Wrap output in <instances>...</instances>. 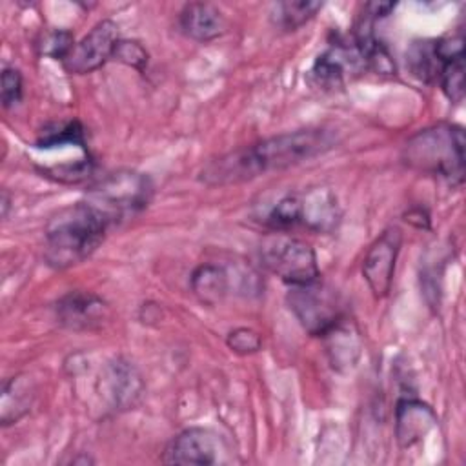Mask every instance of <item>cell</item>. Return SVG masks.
Returning a JSON list of instances; mask_svg holds the SVG:
<instances>
[{"label":"cell","instance_id":"3","mask_svg":"<svg viewBox=\"0 0 466 466\" xmlns=\"http://www.w3.org/2000/svg\"><path fill=\"white\" fill-rule=\"evenodd\" d=\"M464 131L457 124L439 122L417 131L408 138L402 149V160L408 167L441 177L451 184L464 178Z\"/></svg>","mask_w":466,"mask_h":466},{"label":"cell","instance_id":"15","mask_svg":"<svg viewBox=\"0 0 466 466\" xmlns=\"http://www.w3.org/2000/svg\"><path fill=\"white\" fill-rule=\"evenodd\" d=\"M178 25L186 36L197 42H209L222 35L224 16L220 9L208 2H189L178 15Z\"/></svg>","mask_w":466,"mask_h":466},{"label":"cell","instance_id":"1","mask_svg":"<svg viewBox=\"0 0 466 466\" xmlns=\"http://www.w3.org/2000/svg\"><path fill=\"white\" fill-rule=\"evenodd\" d=\"M335 135L311 127L264 138L209 160L198 173L206 186H231L253 180L268 171H280L309 160L335 146Z\"/></svg>","mask_w":466,"mask_h":466},{"label":"cell","instance_id":"19","mask_svg":"<svg viewBox=\"0 0 466 466\" xmlns=\"http://www.w3.org/2000/svg\"><path fill=\"white\" fill-rule=\"evenodd\" d=\"M328 339V350L331 355V362L333 366H340V364H353L355 362V355H351L353 351H359V337L357 333L351 331V326L346 322V319H342L335 328H331L326 335Z\"/></svg>","mask_w":466,"mask_h":466},{"label":"cell","instance_id":"2","mask_svg":"<svg viewBox=\"0 0 466 466\" xmlns=\"http://www.w3.org/2000/svg\"><path fill=\"white\" fill-rule=\"evenodd\" d=\"M113 224L89 202H76L49 218L44 231V258L66 269L86 260L106 238Z\"/></svg>","mask_w":466,"mask_h":466},{"label":"cell","instance_id":"26","mask_svg":"<svg viewBox=\"0 0 466 466\" xmlns=\"http://www.w3.org/2000/svg\"><path fill=\"white\" fill-rule=\"evenodd\" d=\"M7 209H9V197L7 191H2V217H7Z\"/></svg>","mask_w":466,"mask_h":466},{"label":"cell","instance_id":"22","mask_svg":"<svg viewBox=\"0 0 466 466\" xmlns=\"http://www.w3.org/2000/svg\"><path fill=\"white\" fill-rule=\"evenodd\" d=\"M113 60L122 62V64H126L129 67H135L138 71H144V67L147 66V51L137 40L120 38L116 47H115Z\"/></svg>","mask_w":466,"mask_h":466},{"label":"cell","instance_id":"16","mask_svg":"<svg viewBox=\"0 0 466 466\" xmlns=\"http://www.w3.org/2000/svg\"><path fill=\"white\" fill-rule=\"evenodd\" d=\"M35 388L27 375H15L4 382L2 388V404H0V420L4 426L20 420L33 404Z\"/></svg>","mask_w":466,"mask_h":466},{"label":"cell","instance_id":"13","mask_svg":"<svg viewBox=\"0 0 466 466\" xmlns=\"http://www.w3.org/2000/svg\"><path fill=\"white\" fill-rule=\"evenodd\" d=\"M437 424L435 411L415 399H402L395 408V437L400 448H410L422 441Z\"/></svg>","mask_w":466,"mask_h":466},{"label":"cell","instance_id":"9","mask_svg":"<svg viewBox=\"0 0 466 466\" xmlns=\"http://www.w3.org/2000/svg\"><path fill=\"white\" fill-rule=\"evenodd\" d=\"M464 55L462 36H444L435 40H417L406 53L410 71L422 82H437L446 60Z\"/></svg>","mask_w":466,"mask_h":466},{"label":"cell","instance_id":"18","mask_svg":"<svg viewBox=\"0 0 466 466\" xmlns=\"http://www.w3.org/2000/svg\"><path fill=\"white\" fill-rule=\"evenodd\" d=\"M319 9H322V2H309V0L279 2L273 5L271 22L284 31H295L300 25H304L308 20H311Z\"/></svg>","mask_w":466,"mask_h":466},{"label":"cell","instance_id":"7","mask_svg":"<svg viewBox=\"0 0 466 466\" xmlns=\"http://www.w3.org/2000/svg\"><path fill=\"white\" fill-rule=\"evenodd\" d=\"M118 40V25L107 18L100 20L80 42L73 46L62 66L71 75L93 73L107 60H113Z\"/></svg>","mask_w":466,"mask_h":466},{"label":"cell","instance_id":"10","mask_svg":"<svg viewBox=\"0 0 466 466\" xmlns=\"http://www.w3.org/2000/svg\"><path fill=\"white\" fill-rule=\"evenodd\" d=\"M359 69H366V66L355 42L350 46L335 44L333 47L319 55L313 67L309 69V82L322 91H333L337 87H342L344 78L350 71Z\"/></svg>","mask_w":466,"mask_h":466},{"label":"cell","instance_id":"20","mask_svg":"<svg viewBox=\"0 0 466 466\" xmlns=\"http://www.w3.org/2000/svg\"><path fill=\"white\" fill-rule=\"evenodd\" d=\"M66 144L86 147L84 129L78 120H69L66 124L55 126L53 129L44 131L36 140L38 147H62Z\"/></svg>","mask_w":466,"mask_h":466},{"label":"cell","instance_id":"21","mask_svg":"<svg viewBox=\"0 0 466 466\" xmlns=\"http://www.w3.org/2000/svg\"><path fill=\"white\" fill-rule=\"evenodd\" d=\"M437 80L451 102H461L464 96V55L446 60Z\"/></svg>","mask_w":466,"mask_h":466},{"label":"cell","instance_id":"25","mask_svg":"<svg viewBox=\"0 0 466 466\" xmlns=\"http://www.w3.org/2000/svg\"><path fill=\"white\" fill-rule=\"evenodd\" d=\"M22 98V75L15 67L2 71V104L4 107L15 106Z\"/></svg>","mask_w":466,"mask_h":466},{"label":"cell","instance_id":"11","mask_svg":"<svg viewBox=\"0 0 466 466\" xmlns=\"http://www.w3.org/2000/svg\"><path fill=\"white\" fill-rule=\"evenodd\" d=\"M217 437L206 428H187L180 431L166 448L162 461L166 464H213L217 461Z\"/></svg>","mask_w":466,"mask_h":466},{"label":"cell","instance_id":"4","mask_svg":"<svg viewBox=\"0 0 466 466\" xmlns=\"http://www.w3.org/2000/svg\"><path fill=\"white\" fill-rule=\"evenodd\" d=\"M153 195V184L144 173L122 169L95 182L86 202L96 208L111 224L144 209Z\"/></svg>","mask_w":466,"mask_h":466},{"label":"cell","instance_id":"14","mask_svg":"<svg viewBox=\"0 0 466 466\" xmlns=\"http://www.w3.org/2000/svg\"><path fill=\"white\" fill-rule=\"evenodd\" d=\"M102 388L106 399L116 410H126L135 406L142 395V379L135 366L116 359L109 362L102 373Z\"/></svg>","mask_w":466,"mask_h":466},{"label":"cell","instance_id":"12","mask_svg":"<svg viewBox=\"0 0 466 466\" xmlns=\"http://www.w3.org/2000/svg\"><path fill=\"white\" fill-rule=\"evenodd\" d=\"M107 313V304L86 291H71L56 302V317L60 324L71 329H91L98 326Z\"/></svg>","mask_w":466,"mask_h":466},{"label":"cell","instance_id":"17","mask_svg":"<svg viewBox=\"0 0 466 466\" xmlns=\"http://www.w3.org/2000/svg\"><path fill=\"white\" fill-rule=\"evenodd\" d=\"M191 291L204 304H218L229 291V275L218 264H200L191 273Z\"/></svg>","mask_w":466,"mask_h":466},{"label":"cell","instance_id":"24","mask_svg":"<svg viewBox=\"0 0 466 466\" xmlns=\"http://www.w3.org/2000/svg\"><path fill=\"white\" fill-rule=\"evenodd\" d=\"M40 46H42V53L44 55L64 62V58L73 49L75 40H73V35L69 31H66V29H53L47 35H44V40H42Z\"/></svg>","mask_w":466,"mask_h":466},{"label":"cell","instance_id":"8","mask_svg":"<svg viewBox=\"0 0 466 466\" xmlns=\"http://www.w3.org/2000/svg\"><path fill=\"white\" fill-rule=\"evenodd\" d=\"M400 244L402 233L399 228L391 226L386 228L368 248V253L362 260V277L377 299L386 297L391 289Z\"/></svg>","mask_w":466,"mask_h":466},{"label":"cell","instance_id":"6","mask_svg":"<svg viewBox=\"0 0 466 466\" xmlns=\"http://www.w3.org/2000/svg\"><path fill=\"white\" fill-rule=\"evenodd\" d=\"M286 300L304 329L317 337H324L344 319L337 293L319 280L291 286Z\"/></svg>","mask_w":466,"mask_h":466},{"label":"cell","instance_id":"5","mask_svg":"<svg viewBox=\"0 0 466 466\" xmlns=\"http://www.w3.org/2000/svg\"><path fill=\"white\" fill-rule=\"evenodd\" d=\"M260 260L273 275L289 286H304L320 277L313 248L282 231H275L262 240Z\"/></svg>","mask_w":466,"mask_h":466},{"label":"cell","instance_id":"23","mask_svg":"<svg viewBox=\"0 0 466 466\" xmlns=\"http://www.w3.org/2000/svg\"><path fill=\"white\" fill-rule=\"evenodd\" d=\"M226 344L231 351L238 355H251L257 353L262 346L260 335L251 328H235L228 333Z\"/></svg>","mask_w":466,"mask_h":466}]
</instances>
